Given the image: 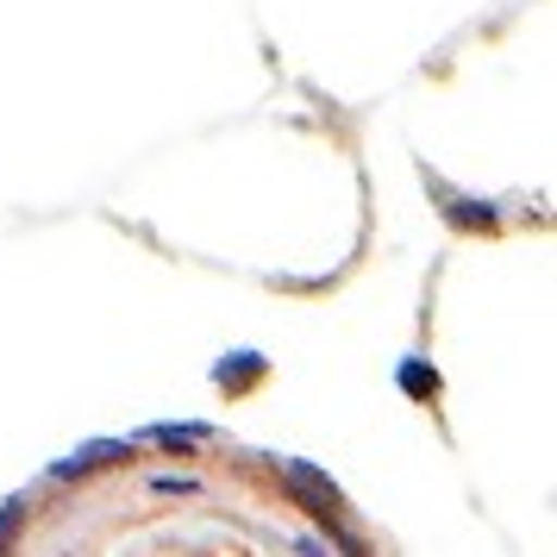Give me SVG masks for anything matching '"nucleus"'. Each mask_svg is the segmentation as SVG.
Segmentation results:
<instances>
[{"instance_id": "obj_1", "label": "nucleus", "mask_w": 557, "mask_h": 557, "mask_svg": "<svg viewBox=\"0 0 557 557\" xmlns=\"http://www.w3.org/2000/svg\"><path fill=\"white\" fill-rule=\"evenodd\" d=\"M0 557H388L338 488L220 432L70 457L0 513Z\"/></svg>"}]
</instances>
